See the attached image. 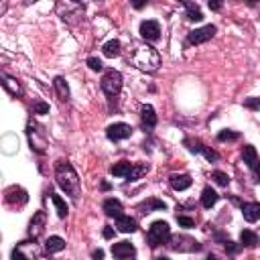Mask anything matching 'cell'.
Listing matches in <instances>:
<instances>
[{
  "label": "cell",
  "instance_id": "cell-23",
  "mask_svg": "<svg viewBox=\"0 0 260 260\" xmlns=\"http://www.w3.org/2000/svg\"><path fill=\"white\" fill-rule=\"evenodd\" d=\"M130 169H132V165L128 161H120V163H116L114 167L110 169V173L114 175V177H128Z\"/></svg>",
  "mask_w": 260,
  "mask_h": 260
},
{
  "label": "cell",
  "instance_id": "cell-10",
  "mask_svg": "<svg viewBox=\"0 0 260 260\" xmlns=\"http://www.w3.org/2000/svg\"><path fill=\"white\" fill-rule=\"evenodd\" d=\"M106 134H108V139L112 140V142H118V140H124V139H128L130 134H132V128L128 126V124H112V126L106 130Z\"/></svg>",
  "mask_w": 260,
  "mask_h": 260
},
{
  "label": "cell",
  "instance_id": "cell-4",
  "mask_svg": "<svg viewBox=\"0 0 260 260\" xmlns=\"http://www.w3.org/2000/svg\"><path fill=\"white\" fill-rule=\"evenodd\" d=\"M171 238V228H169L167 222H153L149 228V244L151 248H156Z\"/></svg>",
  "mask_w": 260,
  "mask_h": 260
},
{
  "label": "cell",
  "instance_id": "cell-46",
  "mask_svg": "<svg viewBox=\"0 0 260 260\" xmlns=\"http://www.w3.org/2000/svg\"><path fill=\"white\" fill-rule=\"evenodd\" d=\"M33 2H35V0H33Z\"/></svg>",
  "mask_w": 260,
  "mask_h": 260
},
{
  "label": "cell",
  "instance_id": "cell-24",
  "mask_svg": "<svg viewBox=\"0 0 260 260\" xmlns=\"http://www.w3.org/2000/svg\"><path fill=\"white\" fill-rule=\"evenodd\" d=\"M102 53H104L106 57H110V59L118 57V55H120V43L118 41H108L104 47H102Z\"/></svg>",
  "mask_w": 260,
  "mask_h": 260
},
{
  "label": "cell",
  "instance_id": "cell-18",
  "mask_svg": "<svg viewBox=\"0 0 260 260\" xmlns=\"http://www.w3.org/2000/svg\"><path fill=\"white\" fill-rule=\"evenodd\" d=\"M218 199H220V195H218L211 187H206V189H203V193H201V206H203V208H208V209L213 208V206L218 203Z\"/></svg>",
  "mask_w": 260,
  "mask_h": 260
},
{
  "label": "cell",
  "instance_id": "cell-38",
  "mask_svg": "<svg viewBox=\"0 0 260 260\" xmlns=\"http://www.w3.org/2000/svg\"><path fill=\"white\" fill-rule=\"evenodd\" d=\"M146 2H149V0H130V4L137 8V10H140V8H144L146 6Z\"/></svg>",
  "mask_w": 260,
  "mask_h": 260
},
{
  "label": "cell",
  "instance_id": "cell-2",
  "mask_svg": "<svg viewBox=\"0 0 260 260\" xmlns=\"http://www.w3.org/2000/svg\"><path fill=\"white\" fill-rule=\"evenodd\" d=\"M132 63L139 67V69L146 71V73H153L159 69L161 65V55L155 47L151 45H139L134 47V53H132Z\"/></svg>",
  "mask_w": 260,
  "mask_h": 260
},
{
  "label": "cell",
  "instance_id": "cell-14",
  "mask_svg": "<svg viewBox=\"0 0 260 260\" xmlns=\"http://www.w3.org/2000/svg\"><path fill=\"white\" fill-rule=\"evenodd\" d=\"M242 216L246 222H258L260 220V203H244L242 206Z\"/></svg>",
  "mask_w": 260,
  "mask_h": 260
},
{
  "label": "cell",
  "instance_id": "cell-16",
  "mask_svg": "<svg viewBox=\"0 0 260 260\" xmlns=\"http://www.w3.org/2000/svg\"><path fill=\"white\" fill-rule=\"evenodd\" d=\"M63 248H65V240L59 238V236H51V238H47V242H45V252L47 254L61 252Z\"/></svg>",
  "mask_w": 260,
  "mask_h": 260
},
{
  "label": "cell",
  "instance_id": "cell-12",
  "mask_svg": "<svg viewBox=\"0 0 260 260\" xmlns=\"http://www.w3.org/2000/svg\"><path fill=\"white\" fill-rule=\"evenodd\" d=\"M116 228L122 234H132V232L139 230V224H137V220H132L130 216H124L122 213V216L116 218Z\"/></svg>",
  "mask_w": 260,
  "mask_h": 260
},
{
  "label": "cell",
  "instance_id": "cell-15",
  "mask_svg": "<svg viewBox=\"0 0 260 260\" xmlns=\"http://www.w3.org/2000/svg\"><path fill=\"white\" fill-rule=\"evenodd\" d=\"M122 211H124V208H122V203L118 199H106L104 201V213L106 216L118 218V216H122Z\"/></svg>",
  "mask_w": 260,
  "mask_h": 260
},
{
  "label": "cell",
  "instance_id": "cell-32",
  "mask_svg": "<svg viewBox=\"0 0 260 260\" xmlns=\"http://www.w3.org/2000/svg\"><path fill=\"white\" fill-rule=\"evenodd\" d=\"M238 139V132H234V130H222L220 134H218V140H222V142H225V140H236Z\"/></svg>",
  "mask_w": 260,
  "mask_h": 260
},
{
  "label": "cell",
  "instance_id": "cell-43",
  "mask_svg": "<svg viewBox=\"0 0 260 260\" xmlns=\"http://www.w3.org/2000/svg\"><path fill=\"white\" fill-rule=\"evenodd\" d=\"M254 169H256V175H258V179H260V163H258V165H256Z\"/></svg>",
  "mask_w": 260,
  "mask_h": 260
},
{
  "label": "cell",
  "instance_id": "cell-9",
  "mask_svg": "<svg viewBox=\"0 0 260 260\" xmlns=\"http://www.w3.org/2000/svg\"><path fill=\"white\" fill-rule=\"evenodd\" d=\"M140 35H142L144 41H149V43L159 41V37H161L159 22H156V20H144L142 25H140Z\"/></svg>",
  "mask_w": 260,
  "mask_h": 260
},
{
  "label": "cell",
  "instance_id": "cell-31",
  "mask_svg": "<svg viewBox=\"0 0 260 260\" xmlns=\"http://www.w3.org/2000/svg\"><path fill=\"white\" fill-rule=\"evenodd\" d=\"M185 146H187L191 153H201V151H203V144H201L199 140H193V139H187V140H185Z\"/></svg>",
  "mask_w": 260,
  "mask_h": 260
},
{
  "label": "cell",
  "instance_id": "cell-26",
  "mask_svg": "<svg viewBox=\"0 0 260 260\" xmlns=\"http://www.w3.org/2000/svg\"><path fill=\"white\" fill-rule=\"evenodd\" d=\"M240 242H242L246 248H254V246L258 244V236H256L254 232H250V230H244V232L240 234Z\"/></svg>",
  "mask_w": 260,
  "mask_h": 260
},
{
  "label": "cell",
  "instance_id": "cell-5",
  "mask_svg": "<svg viewBox=\"0 0 260 260\" xmlns=\"http://www.w3.org/2000/svg\"><path fill=\"white\" fill-rule=\"evenodd\" d=\"M102 89H104V94L110 98L118 96L120 89H122V75L114 69H108L104 73V77H102Z\"/></svg>",
  "mask_w": 260,
  "mask_h": 260
},
{
  "label": "cell",
  "instance_id": "cell-44",
  "mask_svg": "<svg viewBox=\"0 0 260 260\" xmlns=\"http://www.w3.org/2000/svg\"><path fill=\"white\" fill-rule=\"evenodd\" d=\"M179 2H183V4H189V2H191V0H179Z\"/></svg>",
  "mask_w": 260,
  "mask_h": 260
},
{
  "label": "cell",
  "instance_id": "cell-34",
  "mask_svg": "<svg viewBox=\"0 0 260 260\" xmlns=\"http://www.w3.org/2000/svg\"><path fill=\"white\" fill-rule=\"evenodd\" d=\"M177 220H179V225H183V228H193V225H195V220H193V218L177 216Z\"/></svg>",
  "mask_w": 260,
  "mask_h": 260
},
{
  "label": "cell",
  "instance_id": "cell-28",
  "mask_svg": "<svg viewBox=\"0 0 260 260\" xmlns=\"http://www.w3.org/2000/svg\"><path fill=\"white\" fill-rule=\"evenodd\" d=\"M185 6H187V18H189V20H195V22L203 20V13H201L197 6H193V2H189V4H185Z\"/></svg>",
  "mask_w": 260,
  "mask_h": 260
},
{
  "label": "cell",
  "instance_id": "cell-39",
  "mask_svg": "<svg viewBox=\"0 0 260 260\" xmlns=\"http://www.w3.org/2000/svg\"><path fill=\"white\" fill-rule=\"evenodd\" d=\"M209 8L211 10H220L222 8V0H209Z\"/></svg>",
  "mask_w": 260,
  "mask_h": 260
},
{
  "label": "cell",
  "instance_id": "cell-29",
  "mask_svg": "<svg viewBox=\"0 0 260 260\" xmlns=\"http://www.w3.org/2000/svg\"><path fill=\"white\" fill-rule=\"evenodd\" d=\"M146 209V213H149L151 209H167V203L165 201H159V199H151L149 203H144V206H140Z\"/></svg>",
  "mask_w": 260,
  "mask_h": 260
},
{
  "label": "cell",
  "instance_id": "cell-3",
  "mask_svg": "<svg viewBox=\"0 0 260 260\" xmlns=\"http://www.w3.org/2000/svg\"><path fill=\"white\" fill-rule=\"evenodd\" d=\"M27 134H29V142H31V149L43 155L45 151H47V137H45V130L43 126H39L37 122H29L27 124Z\"/></svg>",
  "mask_w": 260,
  "mask_h": 260
},
{
  "label": "cell",
  "instance_id": "cell-35",
  "mask_svg": "<svg viewBox=\"0 0 260 260\" xmlns=\"http://www.w3.org/2000/svg\"><path fill=\"white\" fill-rule=\"evenodd\" d=\"M87 65H89V69H92V71H102V67H104V65H102V61L96 59V57H89Z\"/></svg>",
  "mask_w": 260,
  "mask_h": 260
},
{
  "label": "cell",
  "instance_id": "cell-17",
  "mask_svg": "<svg viewBox=\"0 0 260 260\" xmlns=\"http://www.w3.org/2000/svg\"><path fill=\"white\" fill-rule=\"evenodd\" d=\"M53 87H55V92H57V98L61 102H67L69 100V86H67V82L63 80V77H55L53 80Z\"/></svg>",
  "mask_w": 260,
  "mask_h": 260
},
{
  "label": "cell",
  "instance_id": "cell-13",
  "mask_svg": "<svg viewBox=\"0 0 260 260\" xmlns=\"http://www.w3.org/2000/svg\"><path fill=\"white\" fill-rule=\"evenodd\" d=\"M112 254L116 258H132L137 254V250H134V246L130 242H118V244L112 246Z\"/></svg>",
  "mask_w": 260,
  "mask_h": 260
},
{
  "label": "cell",
  "instance_id": "cell-21",
  "mask_svg": "<svg viewBox=\"0 0 260 260\" xmlns=\"http://www.w3.org/2000/svg\"><path fill=\"white\" fill-rule=\"evenodd\" d=\"M171 187L175 191H183V189L191 187V177L189 175H173L171 177Z\"/></svg>",
  "mask_w": 260,
  "mask_h": 260
},
{
  "label": "cell",
  "instance_id": "cell-40",
  "mask_svg": "<svg viewBox=\"0 0 260 260\" xmlns=\"http://www.w3.org/2000/svg\"><path fill=\"white\" fill-rule=\"evenodd\" d=\"M102 236H104V238H114V230H112V228H104V232H102Z\"/></svg>",
  "mask_w": 260,
  "mask_h": 260
},
{
  "label": "cell",
  "instance_id": "cell-33",
  "mask_svg": "<svg viewBox=\"0 0 260 260\" xmlns=\"http://www.w3.org/2000/svg\"><path fill=\"white\" fill-rule=\"evenodd\" d=\"M33 112H35V114H47L49 112V104H45V102H35V106H33Z\"/></svg>",
  "mask_w": 260,
  "mask_h": 260
},
{
  "label": "cell",
  "instance_id": "cell-42",
  "mask_svg": "<svg viewBox=\"0 0 260 260\" xmlns=\"http://www.w3.org/2000/svg\"><path fill=\"white\" fill-rule=\"evenodd\" d=\"M92 256H94V258H104V252H102V250H94Z\"/></svg>",
  "mask_w": 260,
  "mask_h": 260
},
{
  "label": "cell",
  "instance_id": "cell-30",
  "mask_svg": "<svg viewBox=\"0 0 260 260\" xmlns=\"http://www.w3.org/2000/svg\"><path fill=\"white\" fill-rule=\"evenodd\" d=\"M211 179L216 181L218 185H222V187H228V183H230V177L225 175V173H222V171H213V175H211Z\"/></svg>",
  "mask_w": 260,
  "mask_h": 260
},
{
  "label": "cell",
  "instance_id": "cell-8",
  "mask_svg": "<svg viewBox=\"0 0 260 260\" xmlns=\"http://www.w3.org/2000/svg\"><path fill=\"white\" fill-rule=\"evenodd\" d=\"M171 240V250H181V252H193V250H199V244L191 238H185V236H175V238H169Z\"/></svg>",
  "mask_w": 260,
  "mask_h": 260
},
{
  "label": "cell",
  "instance_id": "cell-7",
  "mask_svg": "<svg viewBox=\"0 0 260 260\" xmlns=\"http://www.w3.org/2000/svg\"><path fill=\"white\" fill-rule=\"evenodd\" d=\"M216 27L213 25H208V27H201V29H195V31H191L189 33V37H187V41L191 43V45H201V43H208L213 35H216Z\"/></svg>",
  "mask_w": 260,
  "mask_h": 260
},
{
  "label": "cell",
  "instance_id": "cell-6",
  "mask_svg": "<svg viewBox=\"0 0 260 260\" xmlns=\"http://www.w3.org/2000/svg\"><path fill=\"white\" fill-rule=\"evenodd\" d=\"M43 252H41V248H39V244H37V240L33 238V242H20L15 250H13V258H39Z\"/></svg>",
  "mask_w": 260,
  "mask_h": 260
},
{
  "label": "cell",
  "instance_id": "cell-36",
  "mask_svg": "<svg viewBox=\"0 0 260 260\" xmlns=\"http://www.w3.org/2000/svg\"><path fill=\"white\" fill-rule=\"evenodd\" d=\"M244 106L250 108V110H260V98H248L244 102Z\"/></svg>",
  "mask_w": 260,
  "mask_h": 260
},
{
  "label": "cell",
  "instance_id": "cell-45",
  "mask_svg": "<svg viewBox=\"0 0 260 260\" xmlns=\"http://www.w3.org/2000/svg\"><path fill=\"white\" fill-rule=\"evenodd\" d=\"M71 2H75V4H80V2H82V0H71Z\"/></svg>",
  "mask_w": 260,
  "mask_h": 260
},
{
  "label": "cell",
  "instance_id": "cell-19",
  "mask_svg": "<svg viewBox=\"0 0 260 260\" xmlns=\"http://www.w3.org/2000/svg\"><path fill=\"white\" fill-rule=\"evenodd\" d=\"M140 114H142V122H144V126H149V128L156 126V114H155L153 106L144 104V106L140 108Z\"/></svg>",
  "mask_w": 260,
  "mask_h": 260
},
{
  "label": "cell",
  "instance_id": "cell-1",
  "mask_svg": "<svg viewBox=\"0 0 260 260\" xmlns=\"http://www.w3.org/2000/svg\"><path fill=\"white\" fill-rule=\"evenodd\" d=\"M55 179H57V185H59L71 199H77V197L82 195L80 177H77V173H75V169L71 167V163L59 161L57 165H55Z\"/></svg>",
  "mask_w": 260,
  "mask_h": 260
},
{
  "label": "cell",
  "instance_id": "cell-22",
  "mask_svg": "<svg viewBox=\"0 0 260 260\" xmlns=\"http://www.w3.org/2000/svg\"><path fill=\"white\" fill-rule=\"evenodd\" d=\"M146 173H149V165H146V163H139V165H132V169H130V173H128L126 179L128 181H139Z\"/></svg>",
  "mask_w": 260,
  "mask_h": 260
},
{
  "label": "cell",
  "instance_id": "cell-11",
  "mask_svg": "<svg viewBox=\"0 0 260 260\" xmlns=\"http://www.w3.org/2000/svg\"><path fill=\"white\" fill-rule=\"evenodd\" d=\"M45 224H47V216H45V211H37L35 216H33L31 224H29V236L31 238H39L45 230Z\"/></svg>",
  "mask_w": 260,
  "mask_h": 260
},
{
  "label": "cell",
  "instance_id": "cell-25",
  "mask_svg": "<svg viewBox=\"0 0 260 260\" xmlns=\"http://www.w3.org/2000/svg\"><path fill=\"white\" fill-rule=\"evenodd\" d=\"M2 84H4V87H6L13 96H22V87H20V84L15 80V77L4 75V82H2Z\"/></svg>",
  "mask_w": 260,
  "mask_h": 260
},
{
  "label": "cell",
  "instance_id": "cell-20",
  "mask_svg": "<svg viewBox=\"0 0 260 260\" xmlns=\"http://www.w3.org/2000/svg\"><path fill=\"white\" fill-rule=\"evenodd\" d=\"M242 159H244V163L248 165V167H256L258 165V155H256V149L254 146H250V144H246L244 149H242Z\"/></svg>",
  "mask_w": 260,
  "mask_h": 260
},
{
  "label": "cell",
  "instance_id": "cell-37",
  "mask_svg": "<svg viewBox=\"0 0 260 260\" xmlns=\"http://www.w3.org/2000/svg\"><path fill=\"white\" fill-rule=\"evenodd\" d=\"M203 155H206V159L208 161H218V153L216 151H211V149H208V146H203V151H201Z\"/></svg>",
  "mask_w": 260,
  "mask_h": 260
},
{
  "label": "cell",
  "instance_id": "cell-41",
  "mask_svg": "<svg viewBox=\"0 0 260 260\" xmlns=\"http://www.w3.org/2000/svg\"><path fill=\"white\" fill-rule=\"evenodd\" d=\"M225 250H228V252H232V254H234L236 250H238V248H236V246H234V242H230V240H225Z\"/></svg>",
  "mask_w": 260,
  "mask_h": 260
},
{
  "label": "cell",
  "instance_id": "cell-27",
  "mask_svg": "<svg viewBox=\"0 0 260 260\" xmlns=\"http://www.w3.org/2000/svg\"><path fill=\"white\" fill-rule=\"evenodd\" d=\"M51 199H53V203H55V208H57V216L59 218H65L67 216V206H65V201L59 197V195H55V193H51Z\"/></svg>",
  "mask_w": 260,
  "mask_h": 260
}]
</instances>
